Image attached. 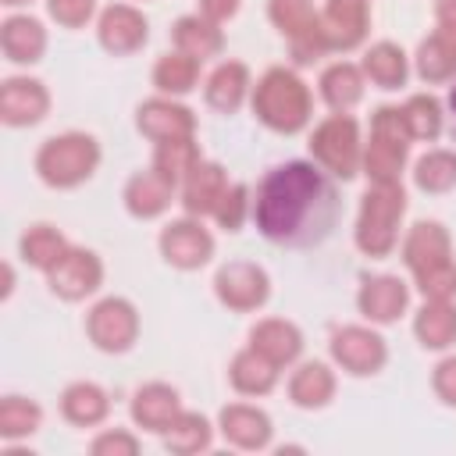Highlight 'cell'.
<instances>
[{"label": "cell", "mask_w": 456, "mask_h": 456, "mask_svg": "<svg viewBox=\"0 0 456 456\" xmlns=\"http://www.w3.org/2000/svg\"><path fill=\"white\" fill-rule=\"evenodd\" d=\"M335 178L317 160H285L271 167L253 196V224L285 249H306L331 235L338 221Z\"/></svg>", "instance_id": "6da1fadb"}, {"label": "cell", "mask_w": 456, "mask_h": 456, "mask_svg": "<svg viewBox=\"0 0 456 456\" xmlns=\"http://www.w3.org/2000/svg\"><path fill=\"white\" fill-rule=\"evenodd\" d=\"M249 107L264 128H271L278 135H296L310 125L314 96H310V86L292 68H267L253 82Z\"/></svg>", "instance_id": "7a4b0ae2"}, {"label": "cell", "mask_w": 456, "mask_h": 456, "mask_svg": "<svg viewBox=\"0 0 456 456\" xmlns=\"http://www.w3.org/2000/svg\"><path fill=\"white\" fill-rule=\"evenodd\" d=\"M406 214V189L403 182H370V189L360 200L353 242L363 256H388L399 246V224Z\"/></svg>", "instance_id": "3957f363"}, {"label": "cell", "mask_w": 456, "mask_h": 456, "mask_svg": "<svg viewBox=\"0 0 456 456\" xmlns=\"http://www.w3.org/2000/svg\"><path fill=\"white\" fill-rule=\"evenodd\" d=\"M100 157L103 150L89 132H61L36 150V175L50 189H75L96 175Z\"/></svg>", "instance_id": "277c9868"}, {"label": "cell", "mask_w": 456, "mask_h": 456, "mask_svg": "<svg viewBox=\"0 0 456 456\" xmlns=\"http://www.w3.org/2000/svg\"><path fill=\"white\" fill-rule=\"evenodd\" d=\"M410 128L403 107H378L370 114V139L363 142V175L370 182H399L410 157Z\"/></svg>", "instance_id": "5b68a950"}, {"label": "cell", "mask_w": 456, "mask_h": 456, "mask_svg": "<svg viewBox=\"0 0 456 456\" xmlns=\"http://www.w3.org/2000/svg\"><path fill=\"white\" fill-rule=\"evenodd\" d=\"M310 157L331 175V178H356L363 171V139H360V121L353 114L331 110L324 121L314 125L310 132Z\"/></svg>", "instance_id": "8992f818"}, {"label": "cell", "mask_w": 456, "mask_h": 456, "mask_svg": "<svg viewBox=\"0 0 456 456\" xmlns=\"http://www.w3.org/2000/svg\"><path fill=\"white\" fill-rule=\"evenodd\" d=\"M267 18L285 36L296 64H314L328 53L321 36V11L314 0H267Z\"/></svg>", "instance_id": "52a82bcc"}, {"label": "cell", "mask_w": 456, "mask_h": 456, "mask_svg": "<svg viewBox=\"0 0 456 456\" xmlns=\"http://www.w3.org/2000/svg\"><path fill=\"white\" fill-rule=\"evenodd\" d=\"M86 335L100 353H128L139 338V310L125 296H103L86 314Z\"/></svg>", "instance_id": "ba28073f"}, {"label": "cell", "mask_w": 456, "mask_h": 456, "mask_svg": "<svg viewBox=\"0 0 456 456\" xmlns=\"http://www.w3.org/2000/svg\"><path fill=\"white\" fill-rule=\"evenodd\" d=\"M214 296L232 314H253L271 299V274L253 260H228L214 274Z\"/></svg>", "instance_id": "9c48e42d"}, {"label": "cell", "mask_w": 456, "mask_h": 456, "mask_svg": "<svg viewBox=\"0 0 456 456\" xmlns=\"http://www.w3.org/2000/svg\"><path fill=\"white\" fill-rule=\"evenodd\" d=\"M157 249H160V256L171 267H178V271H200L214 256V235L203 224V217L185 214V217H175V221H167L160 228Z\"/></svg>", "instance_id": "30bf717a"}, {"label": "cell", "mask_w": 456, "mask_h": 456, "mask_svg": "<svg viewBox=\"0 0 456 456\" xmlns=\"http://www.w3.org/2000/svg\"><path fill=\"white\" fill-rule=\"evenodd\" d=\"M328 349H331V360L346 374H353V378H370V374H378L388 363V342L374 328H367V324L338 328L331 335Z\"/></svg>", "instance_id": "8fae6325"}, {"label": "cell", "mask_w": 456, "mask_h": 456, "mask_svg": "<svg viewBox=\"0 0 456 456\" xmlns=\"http://www.w3.org/2000/svg\"><path fill=\"white\" fill-rule=\"evenodd\" d=\"M46 285L53 296L68 299V303H78L93 292H100L103 285V260L86 249V246H68L64 256L46 271Z\"/></svg>", "instance_id": "7c38bea8"}, {"label": "cell", "mask_w": 456, "mask_h": 456, "mask_svg": "<svg viewBox=\"0 0 456 456\" xmlns=\"http://www.w3.org/2000/svg\"><path fill=\"white\" fill-rule=\"evenodd\" d=\"M370 32V4L367 0H324L321 7V36L328 53L356 50Z\"/></svg>", "instance_id": "4fadbf2b"}, {"label": "cell", "mask_w": 456, "mask_h": 456, "mask_svg": "<svg viewBox=\"0 0 456 456\" xmlns=\"http://www.w3.org/2000/svg\"><path fill=\"white\" fill-rule=\"evenodd\" d=\"M96 39L107 53L114 57H125V53H135L146 46L150 39V21L139 7L132 4H107L100 14H96Z\"/></svg>", "instance_id": "5bb4252c"}, {"label": "cell", "mask_w": 456, "mask_h": 456, "mask_svg": "<svg viewBox=\"0 0 456 456\" xmlns=\"http://www.w3.org/2000/svg\"><path fill=\"white\" fill-rule=\"evenodd\" d=\"M50 114V89L39 78L11 75L0 82V121L7 128H32Z\"/></svg>", "instance_id": "9a60e30c"}, {"label": "cell", "mask_w": 456, "mask_h": 456, "mask_svg": "<svg viewBox=\"0 0 456 456\" xmlns=\"http://www.w3.org/2000/svg\"><path fill=\"white\" fill-rule=\"evenodd\" d=\"M135 128L150 139V142H164V139H182V135H196V114L192 107L178 103L175 96H150L139 103L135 110Z\"/></svg>", "instance_id": "2e32d148"}, {"label": "cell", "mask_w": 456, "mask_h": 456, "mask_svg": "<svg viewBox=\"0 0 456 456\" xmlns=\"http://www.w3.org/2000/svg\"><path fill=\"white\" fill-rule=\"evenodd\" d=\"M217 431L228 445H235L242 452H260L271 445L274 424H271L267 410H260L253 403H228L217 413Z\"/></svg>", "instance_id": "e0dca14e"}, {"label": "cell", "mask_w": 456, "mask_h": 456, "mask_svg": "<svg viewBox=\"0 0 456 456\" xmlns=\"http://www.w3.org/2000/svg\"><path fill=\"white\" fill-rule=\"evenodd\" d=\"M410 306V285L399 274H370L360 281L356 310L370 324H395Z\"/></svg>", "instance_id": "ac0fdd59"}, {"label": "cell", "mask_w": 456, "mask_h": 456, "mask_svg": "<svg viewBox=\"0 0 456 456\" xmlns=\"http://www.w3.org/2000/svg\"><path fill=\"white\" fill-rule=\"evenodd\" d=\"M182 410H185L182 406V395L167 381H146V385H139L135 395H132V403H128L132 424L142 428V431H150V435H164Z\"/></svg>", "instance_id": "d6986e66"}, {"label": "cell", "mask_w": 456, "mask_h": 456, "mask_svg": "<svg viewBox=\"0 0 456 456\" xmlns=\"http://www.w3.org/2000/svg\"><path fill=\"white\" fill-rule=\"evenodd\" d=\"M445 260H452L449 228L438 221H417L403 239V264L410 267V274H420V271L445 264Z\"/></svg>", "instance_id": "ffe728a7"}, {"label": "cell", "mask_w": 456, "mask_h": 456, "mask_svg": "<svg viewBox=\"0 0 456 456\" xmlns=\"http://www.w3.org/2000/svg\"><path fill=\"white\" fill-rule=\"evenodd\" d=\"M413 68L428 86L456 78V25L435 21V28L420 39V46L413 53Z\"/></svg>", "instance_id": "44dd1931"}, {"label": "cell", "mask_w": 456, "mask_h": 456, "mask_svg": "<svg viewBox=\"0 0 456 456\" xmlns=\"http://www.w3.org/2000/svg\"><path fill=\"white\" fill-rule=\"evenodd\" d=\"M232 182H228V171L217 164V160H200L196 167H192V175L178 185L182 189V207H185V214H192V217H210L214 210H217V203H221V196H224V189H228Z\"/></svg>", "instance_id": "7402d4cb"}, {"label": "cell", "mask_w": 456, "mask_h": 456, "mask_svg": "<svg viewBox=\"0 0 456 456\" xmlns=\"http://www.w3.org/2000/svg\"><path fill=\"white\" fill-rule=\"evenodd\" d=\"M46 28L32 14H7L0 21V50L11 64H36L46 53Z\"/></svg>", "instance_id": "603a6c76"}, {"label": "cell", "mask_w": 456, "mask_h": 456, "mask_svg": "<svg viewBox=\"0 0 456 456\" xmlns=\"http://www.w3.org/2000/svg\"><path fill=\"white\" fill-rule=\"evenodd\" d=\"M249 93H253V78L242 61H221L203 82L207 107H214L221 114H235L249 100Z\"/></svg>", "instance_id": "cb8c5ba5"}, {"label": "cell", "mask_w": 456, "mask_h": 456, "mask_svg": "<svg viewBox=\"0 0 456 456\" xmlns=\"http://www.w3.org/2000/svg\"><path fill=\"white\" fill-rule=\"evenodd\" d=\"M249 346L278 367H292L303 356V331L285 317H264L249 328Z\"/></svg>", "instance_id": "d4e9b609"}, {"label": "cell", "mask_w": 456, "mask_h": 456, "mask_svg": "<svg viewBox=\"0 0 456 456\" xmlns=\"http://www.w3.org/2000/svg\"><path fill=\"white\" fill-rule=\"evenodd\" d=\"M121 200H125V210H128L132 217L153 221V217H160V214L171 207L175 185H171L167 178H160L153 167H146V171H135V175L125 182Z\"/></svg>", "instance_id": "484cf974"}, {"label": "cell", "mask_w": 456, "mask_h": 456, "mask_svg": "<svg viewBox=\"0 0 456 456\" xmlns=\"http://www.w3.org/2000/svg\"><path fill=\"white\" fill-rule=\"evenodd\" d=\"M335 370L321 360H303L289 378V399L299 410H324L335 399Z\"/></svg>", "instance_id": "4316f807"}, {"label": "cell", "mask_w": 456, "mask_h": 456, "mask_svg": "<svg viewBox=\"0 0 456 456\" xmlns=\"http://www.w3.org/2000/svg\"><path fill=\"white\" fill-rule=\"evenodd\" d=\"M317 89H321V100H324L331 110L349 114V110L363 100L367 75H363V68L353 64V61H335V64H328V68L321 71Z\"/></svg>", "instance_id": "83f0119b"}, {"label": "cell", "mask_w": 456, "mask_h": 456, "mask_svg": "<svg viewBox=\"0 0 456 456\" xmlns=\"http://www.w3.org/2000/svg\"><path fill=\"white\" fill-rule=\"evenodd\" d=\"M413 335L424 349L445 353L456 346V299H424L413 317Z\"/></svg>", "instance_id": "f1b7e54d"}, {"label": "cell", "mask_w": 456, "mask_h": 456, "mask_svg": "<svg viewBox=\"0 0 456 456\" xmlns=\"http://www.w3.org/2000/svg\"><path fill=\"white\" fill-rule=\"evenodd\" d=\"M61 417L75 428H96L110 417V395L96 381H71L61 392Z\"/></svg>", "instance_id": "f546056e"}, {"label": "cell", "mask_w": 456, "mask_h": 456, "mask_svg": "<svg viewBox=\"0 0 456 456\" xmlns=\"http://www.w3.org/2000/svg\"><path fill=\"white\" fill-rule=\"evenodd\" d=\"M171 43H175V50H182L196 61H210L224 50V32L217 21H210L196 11V14H182L171 25Z\"/></svg>", "instance_id": "4dcf8cb0"}, {"label": "cell", "mask_w": 456, "mask_h": 456, "mask_svg": "<svg viewBox=\"0 0 456 456\" xmlns=\"http://www.w3.org/2000/svg\"><path fill=\"white\" fill-rule=\"evenodd\" d=\"M360 68H363L367 82L378 86V89H399V86H406V78H410V57H406V50H403L399 43H392V39L370 43V46L363 50Z\"/></svg>", "instance_id": "1f68e13d"}, {"label": "cell", "mask_w": 456, "mask_h": 456, "mask_svg": "<svg viewBox=\"0 0 456 456\" xmlns=\"http://www.w3.org/2000/svg\"><path fill=\"white\" fill-rule=\"evenodd\" d=\"M278 374H281V367L271 363V360H267L264 353H256L253 346L239 349V353L232 356V363H228V381H232V388H235L239 395H267V392H274Z\"/></svg>", "instance_id": "d6a6232c"}, {"label": "cell", "mask_w": 456, "mask_h": 456, "mask_svg": "<svg viewBox=\"0 0 456 456\" xmlns=\"http://www.w3.org/2000/svg\"><path fill=\"white\" fill-rule=\"evenodd\" d=\"M200 64L203 61H196V57H189L182 50H167V53L157 57L150 78H153L160 96H175L178 100V96H189L200 86Z\"/></svg>", "instance_id": "836d02e7"}, {"label": "cell", "mask_w": 456, "mask_h": 456, "mask_svg": "<svg viewBox=\"0 0 456 456\" xmlns=\"http://www.w3.org/2000/svg\"><path fill=\"white\" fill-rule=\"evenodd\" d=\"M203 160V150L196 142V135H182V139H164V142H153V171L160 178H167L175 189L192 175V167Z\"/></svg>", "instance_id": "e575fe53"}, {"label": "cell", "mask_w": 456, "mask_h": 456, "mask_svg": "<svg viewBox=\"0 0 456 456\" xmlns=\"http://www.w3.org/2000/svg\"><path fill=\"white\" fill-rule=\"evenodd\" d=\"M160 438H164V449L167 452H175V456H196V452H207L214 445V424L203 413H196V410H182Z\"/></svg>", "instance_id": "d590c367"}, {"label": "cell", "mask_w": 456, "mask_h": 456, "mask_svg": "<svg viewBox=\"0 0 456 456\" xmlns=\"http://www.w3.org/2000/svg\"><path fill=\"white\" fill-rule=\"evenodd\" d=\"M71 242L61 235V228H53V224H32L21 239H18V253H21V260L28 264V267H36V271H50L61 256H64V249H68Z\"/></svg>", "instance_id": "8d00e7d4"}, {"label": "cell", "mask_w": 456, "mask_h": 456, "mask_svg": "<svg viewBox=\"0 0 456 456\" xmlns=\"http://www.w3.org/2000/svg\"><path fill=\"white\" fill-rule=\"evenodd\" d=\"M39 424H43V406H39L36 399L14 395V392L0 399V438H4L7 445H14V442L36 435Z\"/></svg>", "instance_id": "74e56055"}, {"label": "cell", "mask_w": 456, "mask_h": 456, "mask_svg": "<svg viewBox=\"0 0 456 456\" xmlns=\"http://www.w3.org/2000/svg\"><path fill=\"white\" fill-rule=\"evenodd\" d=\"M413 185L428 196H442L456 189V150H428L413 164Z\"/></svg>", "instance_id": "f35d334b"}, {"label": "cell", "mask_w": 456, "mask_h": 456, "mask_svg": "<svg viewBox=\"0 0 456 456\" xmlns=\"http://www.w3.org/2000/svg\"><path fill=\"white\" fill-rule=\"evenodd\" d=\"M403 118H406L410 135L420 139V142L438 139V132H442V125H445V110H442L438 96H431V93H413V96H406Z\"/></svg>", "instance_id": "ab89813d"}, {"label": "cell", "mask_w": 456, "mask_h": 456, "mask_svg": "<svg viewBox=\"0 0 456 456\" xmlns=\"http://www.w3.org/2000/svg\"><path fill=\"white\" fill-rule=\"evenodd\" d=\"M217 221V228L224 232H239L246 224V217H253V196H249V185L246 182H232L217 203V210L210 214Z\"/></svg>", "instance_id": "60d3db41"}, {"label": "cell", "mask_w": 456, "mask_h": 456, "mask_svg": "<svg viewBox=\"0 0 456 456\" xmlns=\"http://www.w3.org/2000/svg\"><path fill=\"white\" fill-rule=\"evenodd\" d=\"M413 281L424 299H456V260L435 264V267L413 274Z\"/></svg>", "instance_id": "b9f144b4"}, {"label": "cell", "mask_w": 456, "mask_h": 456, "mask_svg": "<svg viewBox=\"0 0 456 456\" xmlns=\"http://www.w3.org/2000/svg\"><path fill=\"white\" fill-rule=\"evenodd\" d=\"M46 14L61 28H82L96 18V0H46Z\"/></svg>", "instance_id": "7bdbcfd3"}, {"label": "cell", "mask_w": 456, "mask_h": 456, "mask_svg": "<svg viewBox=\"0 0 456 456\" xmlns=\"http://www.w3.org/2000/svg\"><path fill=\"white\" fill-rule=\"evenodd\" d=\"M93 456H135L139 452V438L128 428H103L93 442H89Z\"/></svg>", "instance_id": "ee69618b"}, {"label": "cell", "mask_w": 456, "mask_h": 456, "mask_svg": "<svg viewBox=\"0 0 456 456\" xmlns=\"http://www.w3.org/2000/svg\"><path fill=\"white\" fill-rule=\"evenodd\" d=\"M431 388H435V395H438L445 406L456 410V356H442V360L435 363V370H431Z\"/></svg>", "instance_id": "f6af8a7d"}, {"label": "cell", "mask_w": 456, "mask_h": 456, "mask_svg": "<svg viewBox=\"0 0 456 456\" xmlns=\"http://www.w3.org/2000/svg\"><path fill=\"white\" fill-rule=\"evenodd\" d=\"M239 7H242V0H200V14L203 18H210V21H217V25H224V21H232L235 14H239Z\"/></svg>", "instance_id": "bcb514c9"}, {"label": "cell", "mask_w": 456, "mask_h": 456, "mask_svg": "<svg viewBox=\"0 0 456 456\" xmlns=\"http://www.w3.org/2000/svg\"><path fill=\"white\" fill-rule=\"evenodd\" d=\"M435 21L438 25H456V0H435Z\"/></svg>", "instance_id": "7dc6e473"}, {"label": "cell", "mask_w": 456, "mask_h": 456, "mask_svg": "<svg viewBox=\"0 0 456 456\" xmlns=\"http://www.w3.org/2000/svg\"><path fill=\"white\" fill-rule=\"evenodd\" d=\"M449 132H452V139H456V86L449 89Z\"/></svg>", "instance_id": "c3c4849f"}, {"label": "cell", "mask_w": 456, "mask_h": 456, "mask_svg": "<svg viewBox=\"0 0 456 456\" xmlns=\"http://www.w3.org/2000/svg\"><path fill=\"white\" fill-rule=\"evenodd\" d=\"M11 289H14V267L7 264V267H4V299L11 296Z\"/></svg>", "instance_id": "681fc988"}, {"label": "cell", "mask_w": 456, "mask_h": 456, "mask_svg": "<svg viewBox=\"0 0 456 456\" xmlns=\"http://www.w3.org/2000/svg\"><path fill=\"white\" fill-rule=\"evenodd\" d=\"M4 7H25V4H32V0H0Z\"/></svg>", "instance_id": "f907efd6"}]
</instances>
